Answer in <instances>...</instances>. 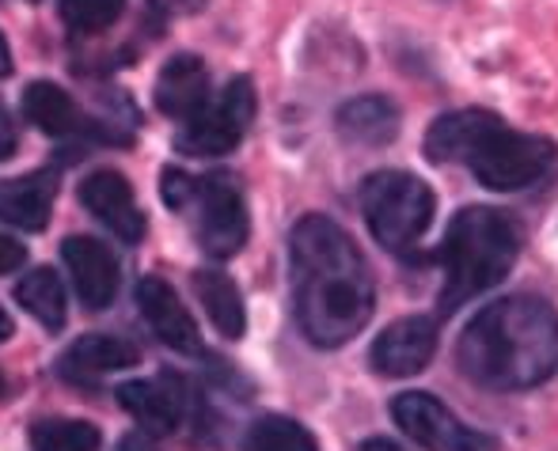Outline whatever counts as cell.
<instances>
[{"instance_id":"1","label":"cell","mask_w":558,"mask_h":451,"mask_svg":"<svg viewBox=\"0 0 558 451\" xmlns=\"http://www.w3.org/2000/svg\"><path fill=\"white\" fill-rule=\"evenodd\" d=\"M293 304L304 338L319 350H338L365 330L376 307V284L357 243L335 220L304 217L289 235Z\"/></svg>"},{"instance_id":"2","label":"cell","mask_w":558,"mask_h":451,"mask_svg":"<svg viewBox=\"0 0 558 451\" xmlns=\"http://www.w3.org/2000/svg\"><path fill=\"white\" fill-rule=\"evenodd\" d=\"M468 379L490 391H529L558 371V312L539 296L486 304L456 345Z\"/></svg>"},{"instance_id":"3","label":"cell","mask_w":558,"mask_h":451,"mask_svg":"<svg viewBox=\"0 0 558 451\" xmlns=\"http://www.w3.org/2000/svg\"><path fill=\"white\" fill-rule=\"evenodd\" d=\"M517 255H521V232L506 212L490 209V205L460 209L445 232V284L437 307L452 315L456 307L475 300L478 292L501 284L506 273L513 270Z\"/></svg>"},{"instance_id":"4","label":"cell","mask_w":558,"mask_h":451,"mask_svg":"<svg viewBox=\"0 0 558 451\" xmlns=\"http://www.w3.org/2000/svg\"><path fill=\"white\" fill-rule=\"evenodd\" d=\"M361 212L384 251L411 255L434 220V190L411 171H376L361 186Z\"/></svg>"},{"instance_id":"5","label":"cell","mask_w":558,"mask_h":451,"mask_svg":"<svg viewBox=\"0 0 558 451\" xmlns=\"http://www.w3.org/2000/svg\"><path fill=\"white\" fill-rule=\"evenodd\" d=\"M475 182L498 194H513L532 182H539L555 168V145L536 133H517L506 130V122H494L486 137L475 145L468 160Z\"/></svg>"},{"instance_id":"6","label":"cell","mask_w":558,"mask_h":451,"mask_svg":"<svg viewBox=\"0 0 558 451\" xmlns=\"http://www.w3.org/2000/svg\"><path fill=\"white\" fill-rule=\"evenodd\" d=\"M251 118H255V88L247 76H235L217 99L186 118L183 130L175 133V148L183 156H225L243 141Z\"/></svg>"},{"instance_id":"7","label":"cell","mask_w":558,"mask_h":451,"mask_svg":"<svg viewBox=\"0 0 558 451\" xmlns=\"http://www.w3.org/2000/svg\"><path fill=\"white\" fill-rule=\"evenodd\" d=\"M396 425L426 451H498V440L460 425V417L429 391H407L391 402Z\"/></svg>"},{"instance_id":"8","label":"cell","mask_w":558,"mask_h":451,"mask_svg":"<svg viewBox=\"0 0 558 451\" xmlns=\"http://www.w3.org/2000/svg\"><path fill=\"white\" fill-rule=\"evenodd\" d=\"M202 220H198V243L209 258H232L247 243V205L235 182L228 175H209L198 186Z\"/></svg>"},{"instance_id":"9","label":"cell","mask_w":558,"mask_h":451,"mask_svg":"<svg viewBox=\"0 0 558 451\" xmlns=\"http://www.w3.org/2000/svg\"><path fill=\"white\" fill-rule=\"evenodd\" d=\"M437 353V322L426 319V315H411V319H399L384 330L380 338L373 342V368L380 376H391V379H403V376H414L422 371Z\"/></svg>"},{"instance_id":"10","label":"cell","mask_w":558,"mask_h":451,"mask_svg":"<svg viewBox=\"0 0 558 451\" xmlns=\"http://www.w3.org/2000/svg\"><path fill=\"white\" fill-rule=\"evenodd\" d=\"M81 202L99 224H107L122 243H141L145 235V212L133 202V186L122 171H92L81 182Z\"/></svg>"},{"instance_id":"11","label":"cell","mask_w":558,"mask_h":451,"mask_svg":"<svg viewBox=\"0 0 558 451\" xmlns=\"http://www.w3.org/2000/svg\"><path fill=\"white\" fill-rule=\"evenodd\" d=\"M137 307L141 315H145L148 330H153L156 338H160L168 350L175 353H186V357H194V353H202V334L198 327H194L191 312H186L183 304H179L175 289H171L163 277H141L137 284Z\"/></svg>"},{"instance_id":"12","label":"cell","mask_w":558,"mask_h":451,"mask_svg":"<svg viewBox=\"0 0 558 451\" xmlns=\"http://www.w3.org/2000/svg\"><path fill=\"white\" fill-rule=\"evenodd\" d=\"M61 258H65L69 273H73V289L84 307L104 312L118 292V263L107 243L96 235H69L61 243Z\"/></svg>"},{"instance_id":"13","label":"cell","mask_w":558,"mask_h":451,"mask_svg":"<svg viewBox=\"0 0 558 451\" xmlns=\"http://www.w3.org/2000/svg\"><path fill=\"white\" fill-rule=\"evenodd\" d=\"M156 107L168 118H194L209 102V73L202 58L194 53H179L156 76Z\"/></svg>"},{"instance_id":"14","label":"cell","mask_w":558,"mask_h":451,"mask_svg":"<svg viewBox=\"0 0 558 451\" xmlns=\"http://www.w3.org/2000/svg\"><path fill=\"white\" fill-rule=\"evenodd\" d=\"M118 402L122 410L141 422L148 437H168L183 417V394L168 383V379H133V383L118 387Z\"/></svg>"},{"instance_id":"15","label":"cell","mask_w":558,"mask_h":451,"mask_svg":"<svg viewBox=\"0 0 558 451\" xmlns=\"http://www.w3.org/2000/svg\"><path fill=\"white\" fill-rule=\"evenodd\" d=\"M494 122H501L490 110H452L441 114L426 133V156L434 163H468L475 145L486 137Z\"/></svg>"},{"instance_id":"16","label":"cell","mask_w":558,"mask_h":451,"mask_svg":"<svg viewBox=\"0 0 558 451\" xmlns=\"http://www.w3.org/2000/svg\"><path fill=\"white\" fill-rule=\"evenodd\" d=\"M141 364V350L125 338L114 334H84L81 342H73L61 357V371L69 379H81V383H92V379H104L111 371L133 368Z\"/></svg>"},{"instance_id":"17","label":"cell","mask_w":558,"mask_h":451,"mask_svg":"<svg viewBox=\"0 0 558 451\" xmlns=\"http://www.w3.org/2000/svg\"><path fill=\"white\" fill-rule=\"evenodd\" d=\"M338 137L350 141V145H365V148H380L391 145L399 133V107L384 95H361L350 99L335 118Z\"/></svg>"},{"instance_id":"18","label":"cell","mask_w":558,"mask_h":451,"mask_svg":"<svg viewBox=\"0 0 558 451\" xmlns=\"http://www.w3.org/2000/svg\"><path fill=\"white\" fill-rule=\"evenodd\" d=\"M53 209V175L35 171L23 179L0 182V220L23 232H43Z\"/></svg>"},{"instance_id":"19","label":"cell","mask_w":558,"mask_h":451,"mask_svg":"<svg viewBox=\"0 0 558 451\" xmlns=\"http://www.w3.org/2000/svg\"><path fill=\"white\" fill-rule=\"evenodd\" d=\"M194 292H198L209 322H214L225 338H232V342L243 338V330H247V312H243V296L232 284V277H225L221 270H198L194 273Z\"/></svg>"},{"instance_id":"20","label":"cell","mask_w":558,"mask_h":451,"mask_svg":"<svg viewBox=\"0 0 558 451\" xmlns=\"http://www.w3.org/2000/svg\"><path fill=\"white\" fill-rule=\"evenodd\" d=\"M23 114L43 133H50V137H65V133H73L81 125L73 95L50 81L27 84V92H23Z\"/></svg>"},{"instance_id":"21","label":"cell","mask_w":558,"mask_h":451,"mask_svg":"<svg viewBox=\"0 0 558 451\" xmlns=\"http://www.w3.org/2000/svg\"><path fill=\"white\" fill-rule=\"evenodd\" d=\"M15 300L20 307L38 319L46 330H61L65 327V284L53 270H31L15 284Z\"/></svg>"},{"instance_id":"22","label":"cell","mask_w":558,"mask_h":451,"mask_svg":"<svg viewBox=\"0 0 558 451\" xmlns=\"http://www.w3.org/2000/svg\"><path fill=\"white\" fill-rule=\"evenodd\" d=\"M247 451H319V448H316V437H312L301 422L281 417V414H266L251 425Z\"/></svg>"},{"instance_id":"23","label":"cell","mask_w":558,"mask_h":451,"mask_svg":"<svg viewBox=\"0 0 558 451\" xmlns=\"http://www.w3.org/2000/svg\"><path fill=\"white\" fill-rule=\"evenodd\" d=\"M35 451H96L99 429L88 422H38L31 432Z\"/></svg>"},{"instance_id":"24","label":"cell","mask_w":558,"mask_h":451,"mask_svg":"<svg viewBox=\"0 0 558 451\" xmlns=\"http://www.w3.org/2000/svg\"><path fill=\"white\" fill-rule=\"evenodd\" d=\"M125 0H61L58 12L65 27L81 31V35H99L122 15Z\"/></svg>"},{"instance_id":"25","label":"cell","mask_w":558,"mask_h":451,"mask_svg":"<svg viewBox=\"0 0 558 451\" xmlns=\"http://www.w3.org/2000/svg\"><path fill=\"white\" fill-rule=\"evenodd\" d=\"M160 197H163V205H171V209H186L191 197H198V182L191 175H183V171L168 168L160 175Z\"/></svg>"},{"instance_id":"26","label":"cell","mask_w":558,"mask_h":451,"mask_svg":"<svg viewBox=\"0 0 558 451\" xmlns=\"http://www.w3.org/2000/svg\"><path fill=\"white\" fill-rule=\"evenodd\" d=\"M23 263H27V251H23V243H15V240H8V235H0V277L15 273Z\"/></svg>"},{"instance_id":"27","label":"cell","mask_w":558,"mask_h":451,"mask_svg":"<svg viewBox=\"0 0 558 451\" xmlns=\"http://www.w3.org/2000/svg\"><path fill=\"white\" fill-rule=\"evenodd\" d=\"M12 153H15V125L8 118V110L0 107V160H8Z\"/></svg>"},{"instance_id":"28","label":"cell","mask_w":558,"mask_h":451,"mask_svg":"<svg viewBox=\"0 0 558 451\" xmlns=\"http://www.w3.org/2000/svg\"><path fill=\"white\" fill-rule=\"evenodd\" d=\"M156 12H168V15H179V12H194L202 0H148Z\"/></svg>"},{"instance_id":"29","label":"cell","mask_w":558,"mask_h":451,"mask_svg":"<svg viewBox=\"0 0 558 451\" xmlns=\"http://www.w3.org/2000/svg\"><path fill=\"white\" fill-rule=\"evenodd\" d=\"M357 451H403L399 444H391V440H365Z\"/></svg>"},{"instance_id":"30","label":"cell","mask_w":558,"mask_h":451,"mask_svg":"<svg viewBox=\"0 0 558 451\" xmlns=\"http://www.w3.org/2000/svg\"><path fill=\"white\" fill-rule=\"evenodd\" d=\"M12 73V53H8V42H4V35H0V76H8Z\"/></svg>"},{"instance_id":"31","label":"cell","mask_w":558,"mask_h":451,"mask_svg":"<svg viewBox=\"0 0 558 451\" xmlns=\"http://www.w3.org/2000/svg\"><path fill=\"white\" fill-rule=\"evenodd\" d=\"M12 315L4 312V307H0V342H8V338H12Z\"/></svg>"},{"instance_id":"32","label":"cell","mask_w":558,"mask_h":451,"mask_svg":"<svg viewBox=\"0 0 558 451\" xmlns=\"http://www.w3.org/2000/svg\"><path fill=\"white\" fill-rule=\"evenodd\" d=\"M122 451H153V444H148V440L145 437H130V440H125V444H122Z\"/></svg>"},{"instance_id":"33","label":"cell","mask_w":558,"mask_h":451,"mask_svg":"<svg viewBox=\"0 0 558 451\" xmlns=\"http://www.w3.org/2000/svg\"><path fill=\"white\" fill-rule=\"evenodd\" d=\"M0 394H4V376H0Z\"/></svg>"}]
</instances>
